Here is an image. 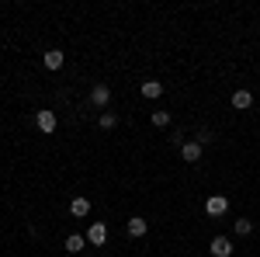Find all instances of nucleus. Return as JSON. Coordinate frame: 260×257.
<instances>
[{"label":"nucleus","mask_w":260,"mask_h":257,"mask_svg":"<svg viewBox=\"0 0 260 257\" xmlns=\"http://www.w3.org/2000/svg\"><path fill=\"white\" fill-rule=\"evenodd\" d=\"M225 209H229V198L225 195H208L205 198V216H225Z\"/></svg>","instance_id":"nucleus-1"},{"label":"nucleus","mask_w":260,"mask_h":257,"mask_svg":"<svg viewBox=\"0 0 260 257\" xmlns=\"http://www.w3.org/2000/svg\"><path fill=\"white\" fill-rule=\"evenodd\" d=\"M201 153H205V146H201L198 139H191V142H184V146H180V157H184V163H198Z\"/></svg>","instance_id":"nucleus-2"},{"label":"nucleus","mask_w":260,"mask_h":257,"mask_svg":"<svg viewBox=\"0 0 260 257\" xmlns=\"http://www.w3.org/2000/svg\"><path fill=\"white\" fill-rule=\"evenodd\" d=\"M35 125H39V132H45V136L56 132V125H59V122H56V111H45V108H42L39 115H35Z\"/></svg>","instance_id":"nucleus-3"},{"label":"nucleus","mask_w":260,"mask_h":257,"mask_svg":"<svg viewBox=\"0 0 260 257\" xmlns=\"http://www.w3.org/2000/svg\"><path fill=\"white\" fill-rule=\"evenodd\" d=\"M108 101H111V87H108V83H94V87H90V104H94V108H104Z\"/></svg>","instance_id":"nucleus-4"},{"label":"nucleus","mask_w":260,"mask_h":257,"mask_svg":"<svg viewBox=\"0 0 260 257\" xmlns=\"http://www.w3.org/2000/svg\"><path fill=\"white\" fill-rule=\"evenodd\" d=\"M87 243L104 247V243H108V226H104V222H90V230H87Z\"/></svg>","instance_id":"nucleus-5"},{"label":"nucleus","mask_w":260,"mask_h":257,"mask_svg":"<svg viewBox=\"0 0 260 257\" xmlns=\"http://www.w3.org/2000/svg\"><path fill=\"white\" fill-rule=\"evenodd\" d=\"M212 257H233V240L229 237H215L212 240Z\"/></svg>","instance_id":"nucleus-6"},{"label":"nucleus","mask_w":260,"mask_h":257,"mask_svg":"<svg viewBox=\"0 0 260 257\" xmlns=\"http://www.w3.org/2000/svg\"><path fill=\"white\" fill-rule=\"evenodd\" d=\"M42 63H45V70H62L66 56H62V49H49V52L42 56Z\"/></svg>","instance_id":"nucleus-7"},{"label":"nucleus","mask_w":260,"mask_h":257,"mask_svg":"<svg viewBox=\"0 0 260 257\" xmlns=\"http://www.w3.org/2000/svg\"><path fill=\"white\" fill-rule=\"evenodd\" d=\"M139 94H142V98H149V101L160 98V94H163V83H160V80H146V83H139Z\"/></svg>","instance_id":"nucleus-8"},{"label":"nucleus","mask_w":260,"mask_h":257,"mask_svg":"<svg viewBox=\"0 0 260 257\" xmlns=\"http://www.w3.org/2000/svg\"><path fill=\"white\" fill-rule=\"evenodd\" d=\"M146 233H149V222H146L142 216L128 219V237H146Z\"/></svg>","instance_id":"nucleus-9"},{"label":"nucleus","mask_w":260,"mask_h":257,"mask_svg":"<svg viewBox=\"0 0 260 257\" xmlns=\"http://www.w3.org/2000/svg\"><path fill=\"white\" fill-rule=\"evenodd\" d=\"M70 212H73V216L77 219H83V216H90V198H73V202H70Z\"/></svg>","instance_id":"nucleus-10"},{"label":"nucleus","mask_w":260,"mask_h":257,"mask_svg":"<svg viewBox=\"0 0 260 257\" xmlns=\"http://www.w3.org/2000/svg\"><path fill=\"white\" fill-rule=\"evenodd\" d=\"M250 104H253V94L250 91H233V108L236 111H246Z\"/></svg>","instance_id":"nucleus-11"},{"label":"nucleus","mask_w":260,"mask_h":257,"mask_svg":"<svg viewBox=\"0 0 260 257\" xmlns=\"http://www.w3.org/2000/svg\"><path fill=\"white\" fill-rule=\"evenodd\" d=\"M83 247H87V237H80V233H70L66 237V254H80Z\"/></svg>","instance_id":"nucleus-12"},{"label":"nucleus","mask_w":260,"mask_h":257,"mask_svg":"<svg viewBox=\"0 0 260 257\" xmlns=\"http://www.w3.org/2000/svg\"><path fill=\"white\" fill-rule=\"evenodd\" d=\"M115 125H118V115L115 111H104L101 115V129H115Z\"/></svg>","instance_id":"nucleus-13"},{"label":"nucleus","mask_w":260,"mask_h":257,"mask_svg":"<svg viewBox=\"0 0 260 257\" xmlns=\"http://www.w3.org/2000/svg\"><path fill=\"white\" fill-rule=\"evenodd\" d=\"M236 233H240V237H250V233H253V222H250V219H236Z\"/></svg>","instance_id":"nucleus-14"},{"label":"nucleus","mask_w":260,"mask_h":257,"mask_svg":"<svg viewBox=\"0 0 260 257\" xmlns=\"http://www.w3.org/2000/svg\"><path fill=\"white\" fill-rule=\"evenodd\" d=\"M153 125H156V129L170 125V111H153Z\"/></svg>","instance_id":"nucleus-15"}]
</instances>
